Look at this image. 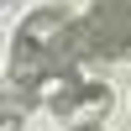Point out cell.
<instances>
[{"label": "cell", "instance_id": "cell-3", "mask_svg": "<svg viewBox=\"0 0 131 131\" xmlns=\"http://www.w3.org/2000/svg\"><path fill=\"white\" fill-rule=\"evenodd\" d=\"M79 131H100V126H79Z\"/></svg>", "mask_w": 131, "mask_h": 131}, {"label": "cell", "instance_id": "cell-2", "mask_svg": "<svg viewBox=\"0 0 131 131\" xmlns=\"http://www.w3.org/2000/svg\"><path fill=\"white\" fill-rule=\"evenodd\" d=\"M84 58H131V0H94L79 21Z\"/></svg>", "mask_w": 131, "mask_h": 131}, {"label": "cell", "instance_id": "cell-1", "mask_svg": "<svg viewBox=\"0 0 131 131\" xmlns=\"http://www.w3.org/2000/svg\"><path fill=\"white\" fill-rule=\"evenodd\" d=\"M73 58H84L79 21H68L63 10H31L10 37V84L42 89L47 79L68 73Z\"/></svg>", "mask_w": 131, "mask_h": 131}]
</instances>
